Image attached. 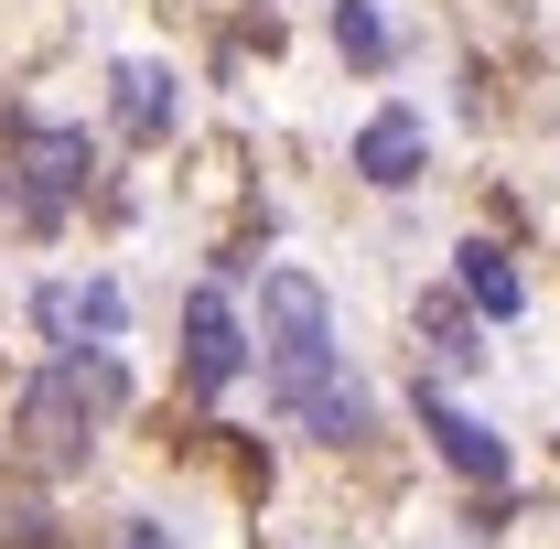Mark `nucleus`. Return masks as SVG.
Here are the masks:
<instances>
[{
  "label": "nucleus",
  "instance_id": "9",
  "mask_svg": "<svg viewBox=\"0 0 560 549\" xmlns=\"http://www.w3.org/2000/svg\"><path fill=\"white\" fill-rule=\"evenodd\" d=\"M464 302H475V313H495V324L528 302V291H517V270H506V248H464Z\"/></svg>",
  "mask_w": 560,
  "mask_h": 549
},
{
  "label": "nucleus",
  "instance_id": "1",
  "mask_svg": "<svg viewBox=\"0 0 560 549\" xmlns=\"http://www.w3.org/2000/svg\"><path fill=\"white\" fill-rule=\"evenodd\" d=\"M97 410H119V366H108V355L44 366V377L22 388V453H33L44 475L86 464V431H97Z\"/></svg>",
  "mask_w": 560,
  "mask_h": 549
},
{
  "label": "nucleus",
  "instance_id": "5",
  "mask_svg": "<svg viewBox=\"0 0 560 549\" xmlns=\"http://www.w3.org/2000/svg\"><path fill=\"white\" fill-rule=\"evenodd\" d=\"M184 366H195V388H226V377L248 366V335H237V313H226L215 291L184 302Z\"/></svg>",
  "mask_w": 560,
  "mask_h": 549
},
{
  "label": "nucleus",
  "instance_id": "6",
  "mask_svg": "<svg viewBox=\"0 0 560 549\" xmlns=\"http://www.w3.org/2000/svg\"><path fill=\"white\" fill-rule=\"evenodd\" d=\"M22 184H33V215H55L86 184V140L75 130H22Z\"/></svg>",
  "mask_w": 560,
  "mask_h": 549
},
{
  "label": "nucleus",
  "instance_id": "11",
  "mask_svg": "<svg viewBox=\"0 0 560 549\" xmlns=\"http://www.w3.org/2000/svg\"><path fill=\"white\" fill-rule=\"evenodd\" d=\"M335 44H346L355 66H377V55H388V22H377L366 0H335Z\"/></svg>",
  "mask_w": 560,
  "mask_h": 549
},
{
  "label": "nucleus",
  "instance_id": "12",
  "mask_svg": "<svg viewBox=\"0 0 560 549\" xmlns=\"http://www.w3.org/2000/svg\"><path fill=\"white\" fill-rule=\"evenodd\" d=\"M119 549H173V528H151V517H140V528H130Z\"/></svg>",
  "mask_w": 560,
  "mask_h": 549
},
{
  "label": "nucleus",
  "instance_id": "10",
  "mask_svg": "<svg viewBox=\"0 0 560 549\" xmlns=\"http://www.w3.org/2000/svg\"><path fill=\"white\" fill-rule=\"evenodd\" d=\"M420 335H431V355H442V366H475V355H486V344H475V324H464V302H453V291H431V302H420Z\"/></svg>",
  "mask_w": 560,
  "mask_h": 549
},
{
  "label": "nucleus",
  "instance_id": "3",
  "mask_svg": "<svg viewBox=\"0 0 560 549\" xmlns=\"http://www.w3.org/2000/svg\"><path fill=\"white\" fill-rule=\"evenodd\" d=\"M33 324H44L55 344H86V335L108 344L119 324H130V302H119V280H55V291L33 302Z\"/></svg>",
  "mask_w": 560,
  "mask_h": 549
},
{
  "label": "nucleus",
  "instance_id": "2",
  "mask_svg": "<svg viewBox=\"0 0 560 549\" xmlns=\"http://www.w3.org/2000/svg\"><path fill=\"white\" fill-rule=\"evenodd\" d=\"M259 335H270V388L280 399H302V388L335 377V302H324V280L270 270L259 280Z\"/></svg>",
  "mask_w": 560,
  "mask_h": 549
},
{
  "label": "nucleus",
  "instance_id": "7",
  "mask_svg": "<svg viewBox=\"0 0 560 549\" xmlns=\"http://www.w3.org/2000/svg\"><path fill=\"white\" fill-rule=\"evenodd\" d=\"M355 173H366V184H388V195H399V184H420V119H410V108H377V119H366Z\"/></svg>",
  "mask_w": 560,
  "mask_h": 549
},
{
  "label": "nucleus",
  "instance_id": "4",
  "mask_svg": "<svg viewBox=\"0 0 560 549\" xmlns=\"http://www.w3.org/2000/svg\"><path fill=\"white\" fill-rule=\"evenodd\" d=\"M420 431L442 442V464H453L464 484H495V475H506V442H495V431H486L475 410H453V399H431V388H420Z\"/></svg>",
  "mask_w": 560,
  "mask_h": 549
},
{
  "label": "nucleus",
  "instance_id": "8",
  "mask_svg": "<svg viewBox=\"0 0 560 549\" xmlns=\"http://www.w3.org/2000/svg\"><path fill=\"white\" fill-rule=\"evenodd\" d=\"M119 130H130V140L173 130V75H162V66H119Z\"/></svg>",
  "mask_w": 560,
  "mask_h": 549
}]
</instances>
